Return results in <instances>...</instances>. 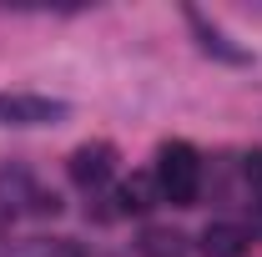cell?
Wrapping results in <instances>:
<instances>
[{
	"label": "cell",
	"mask_w": 262,
	"mask_h": 257,
	"mask_svg": "<svg viewBox=\"0 0 262 257\" xmlns=\"http://www.w3.org/2000/svg\"><path fill=\"white\" fill-rule=\"evenodd\" d=\"M111 172H116V146H106V141H86V146L71 152V182L86 187V192L106 187Z\"/></svg>",
	"instance_id": "obj_3"
},
{
	"label": "cell",
	"mask_w": 262,
	"mask_h": 257,
	"mask_svg": "<svg viewBox=\"0 0 262 257\" xmlns=\"http://www.w3.org/2000/svg\"><path fill=\"white\" fill-rule=\"evenodd\" d=\"M157 197H162V187H157V177H131L126 187L116 192V212H151L157 207Z\"/></svg>",
	"instance_id": "obj_6"
},
{
	"label": "cell",
	"mask_w": 262,
	"mask_h": 257,
	"mask_svg": "<svg viewBox=\"0 0 262 257\" xmlns=\"http://www.w3.org/2000/svg\"><path fill=\"white\" fill-rule=\"evenodd\" d=\"M257 227H262V202H257Z\"/></svg>",
	"instance_id": "obj_9"
},
{
	"label": "cell",
	"mask_w": 262,
	"mask_h": 257,
	"mask_svg": "<svg viewBox=\"0 0 262 257\" xmlns=\"http://www.w3.org/2000/svg\"><path fill=\"white\" fill-rule=\"evenodd\" d=\"M187 20H192V35H196V46H202V51H207L212 61H222V66H247V61H252V56H247L242 46H232L227 35L217 31V26H207L202 15H187Z\"/></svg>",
	"instance_id": "obj_4"
},
{
	"label": "cell",
	"mask_w": 262,
	"mask_h": 257,
	"mask_svg": "<svg viewBox=\"0 0 262 257\" xmlns=\"http://www.w3.org/2000/svg\"><path fill=\"white\" fill-rule=\"evenodd\" d=\"M157 187H162V202L171 207H196V192H202V157H196L187 141H166L157 152Z\"/></svg>",
	"instance_id": "obj_1"
},
{
	"label": "cell",
	"mask_w": 262,
	"mask_h": 257,
	"mask_svg": "<svg viewBox=\"0 0 262 257\" xmlns=\"http://www.w3.org/2000/svg\"><path fill=\"white\" fill-rule=\"evenodd\" d=\"M141 257H187V237H182V232L151 227V232L141 237Z\"/></svg>",
	"instance_id": "obj_7"
},
{
	"label": "cell",
	"mask_w": 262,
	"mask_h": 257,
	"mask_svg": "<svg viewBox=\"0 0 262 257\" xmlns=\"http://www.w3.org/2000/svg\"><path fill=\"white\" fill-rule=\"evenodd\" d=\"M247 232L232 222H212L207 232H202V257H247Z\"/></svg>",
	"instance_id": "obj_5"
},
{
	"label": "cell",
	"mask_w": 262,
	"mask_h": 257,
	"mask_svg": "<svg viewBox=\"0 0 262 257\" xmlns=\"http://www.w3.org/2000/svg\"><path fill=\"white\" fill-rule=\"evenodd\" d=\"M242 172H247L252 187H262V152H247V166H242Z\"/></svg>",
	"instance_id": "obj_8"
},
{
	"label": "cell",
	"mask_w": 262,
	"mask_h": 257,
	"mask_svg": "<svg viewBox=\"0 0 262 257\" xmlns=\"http://www.w3.org/2000/svg\"><path fill=\"white\" fill-rule=\"evenodd\" d=\"M66 116H71V106L56 96H26V91L0 96V126H51Z\"/></svg>",
	"instance_id": "obj_2"
}]
</instances>
